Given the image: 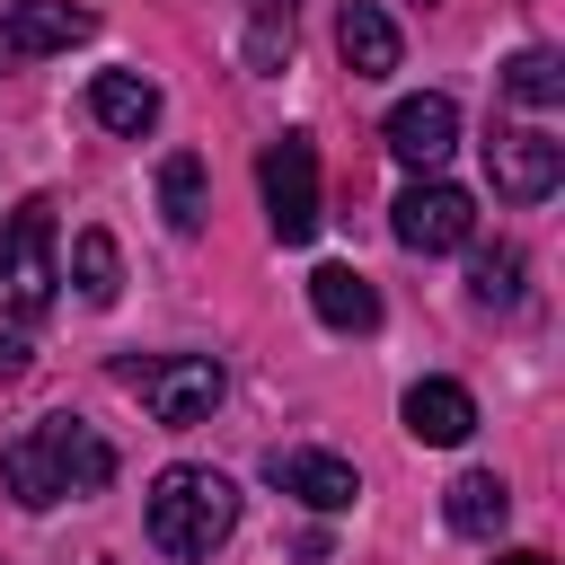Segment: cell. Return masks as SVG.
<instances>
[{"mask_svg":"<svg viewBox=\"0 0 565 565\" xmlns=\"http://www.w3.org/2000/svg\"><path fill=\"white\" fill-rule=\"evenodd\" d=\"M380 132H388V150H397L406 168H424V177H433V168L459 150V106H450L441 88H424V97H397Z\"/></svg>","mask_w":565,"mask_h":565,"instance_id":"9c48e42d","label":"cell"},{"mask_svg":"<svg viewBox=\"0 0 565 565\" xmlns=\"http://www.w3.org/2000/svg\"><path fill=\"white\" fill-rule=\"evenodd\" d=\"M159 212H168L177 238L203 230V159H194V150H168V159H159Z\"/></svg>","mask_w":565,"mask_h":565,"instance_id":"e0dca14e","label":"cell"},{"mask_svg":"<svg viewBox=\"0 0 565 565\" xmlns=\"http://www.w3.org/2000/svg\"><path fill=\"white\" fill-rule=\"evenodd\" d=\"M335 53H344L353 79H388L397 71V18L380 0H344L335 9Z\"/></svg>","mask_w":565,"mask_h":565,"instance_id":"8fae6325","label":"cell"},{"mask_svg":"<svg viewBox=\"0 0 565 565\" xmlns=\"http://www.w3.org/2000/svg\"><path fill=\"white\" fill-rule=\"evenodd\" d=\"M53 282H62V265H53V203L26 194L0 221V309L9 318H44L53 309Z\"/></svg>","mask_w":565,"mask_h":565,"instance_id":"3957f363","label":"cell"},{"mask_svg":"<svg viewBox=\"0 0 565 565\" xmlns=\"http://www.w3.org/2000/svg\"><path fill=\"white\" fill-rule=\"evenodd\" d=\"M71 282H79L88 309H115V291H124V256H115L106 230H79V238H71Z\"/></svg>","mask_w":565,"mask_h":565,"instance_id":"ac0fdd59","label":"cell"},{"mask_svg":"<svg viewBox=\"0 0 565 565\" xmlns=\"http://www.w3.org/2000/svg\"><path fill=\"white\" fill-rule=\"evenodd\" d=\"M71 44H88V9H71V0H9L0 9V53L9 62L71 53Z\"/></svg>","mask_w":565,"mask_h":565,"instance_id":"30bf717a","label":"cell"},{"mask_svg":"<svg viewBox=\"0 0 565 565\" xmlns=\"http://www.w3.org/2000/svg\"><path fill=\"white\" fill-rule=\"evenodd\" d=\"M388 230H397V247H415V256H450V247L477 238V203H468L450 177H415V185L388 203Z\"/></svg>","mask_w":565,"mask_h":565,"instance_id":"8992f818","label":"cell"},{"mask_svg":"<svg viewBox=\"0 0 565 565\" xmlns=\"http://www.w3.org/2000/svg\"><path fill=\"white\" fill-rule=\"evenodd\" d=\"M26 362H35V344H26V335H18V327H0V380H18V371H26Z\"/></svg>","mask_w":565,"mask_h":565,"instance_id":"44dd1931","label":"cell"},{"mask_svg":"<svg viewBox=\"0 0 565 565\" xmlns=\"http://www.w3.org/2000/svg\"><path fill=\"white\" fill-rule=\"evenodd\" d=\"M291 26H300V9L291 0H247V26H238V53H247V71H282L291 62Z\"/></svg>","mask_w":565,"mask_h":565,"instance_id":"2e32d148","label":"cell"},{"mask_svg":"<svg viewBox=\"0 0 565 565\" xmlns=\"http://www.w3.org/2000/svg\"><path fill=\"white\" fill-rule=\"evenodd\" d=\"M238 530V486L221 477V468H194V459H177V468H159L150 477V547L159 556H212L221 539Z\"/></svg>","mask_w":565,"mask_h":565,"instance_id":"7a4b0ae2","label":"cell"},{"mask_svg":"<svg viewBox=\"0 0 565 565\" xmlns=\"http://www.w3.org/2000/svg\"><path fill=\"white\" fill-rule=\"evenodd\" d=\"M397 415H406V433H415V441H433V450H459V441L477 433V397H468L459 380H415Z\"/></svg>","mask_w":565,"mask_h":565,"instance_id":"7c38bea8","label":"cell"},{"mask_svg":"<svg viewBox=\"0 0 565 565\" xmlns=\"http://www.w3.org/2000/svg\"><path fill=\"white\" fill-rule=\"evenodd\" d=\"M468 291H477V309H521V247H477V265H468Z\"/></svg>","mask_w":565,"mask_h":565,"instance_id":"ffe728a7","label":"cell"},{"mask_svg":"<svg viewBox=\"0 0 565 565\" xmlns=\"http://www.w3.org/2000/svg\"><path fill=\"white\" fill-rule=\"evenodd\" d=\"M256 185H265V221H274V238H282V247H309L318 221H327V212H318V150H309V132L265 141Z\"/></svg>","mask_w":565,"mask_h":565,"instance_id":"5b68a950","label":"cell"},{"mask_svg":"<svg viewBox=\"0 0 565 565\" xmlns=\"http://www.w3.org/2000/svg\"><path fill=\"white\" fill-rule=\"evenodd\" d=\"M115 380L168 424V433H185V424H203L212 406H221V362L212 353H150V362H115Z\"/></svg>","mask_w":565,"mask_h":565,"instance_id":"277c9868","label":"cell"},{"mask_svg":"<svg viewBox=\"0 0 565 565\" xmlns=\"http://www.w3.org/2000/svg\"><path fill=\"white\" fill-rule=\"evenodd\" d=\"M309 309H318L335 335H371V327H380V291H371V274H353V265H318V274H309Z\"/></svg>","mask_w":565,"mask_h":565,"instance_id":"4fadbf2b","label":"cell"},{"mask_svg":"<svg viewBox=\"0 0 565 565\" xmlns=\"http://www.w3.org/2000/svg\"><path fill=\"white\" fill-rule=\"evenodd\" d=\"M88 115H97L106 132L141 141V132L159 124V88H150L141 71H97V79H88Z\"/></svg>","mask_w":565,"mask_h":565,"instance_id":"5bb4252c","label":"cell"},{"mask_svg":"<svg viewBox=\"0 0 565 565\" xmlns=\"http://www.w3.org/2000/svg\"><path fill=\"white\" fill-rule=\"evenodd\" d=\"M265 486L309 512H353V494H362L353 459H335V450H265Z\"/></svg>","mask_w":565,"mask_h":565,"instance_id":"ba28073f","label":"cell"},{"mask_svg":"<svg viewBox=\"0 0 565 565\" xmlns=\"http://www.w3.org/2000/svg\"><path fill=\"white\" fill-rule=\"evenodd\" d=\"M494 565H547V556H539V547H512V556H494Z\"/></svg>","mask_w":565,"mask_h":565,"instance_id":"7402d4cb","label":"cell"},{"mask_svg":"<svg viewBox=\"0 0 565 565\" xmlns=\"http://www.w3.org/2000/svg\"><path fill=\"white\" fill-rule=\"evenodd\" d=\"M0 486H9L26 512H53L62 494H106V486H115V450H106L97 424L44 415V424H26V433L0 450Z\"/></svg>","mask_w":565,"mask_h":565,"instance_id":"6da1fadb","label":"cell"},{"mask_svg":"<svg viewBox=\"0 0 565 565\" xmlns=\"http://www.w3.org/2000/svg\"><path fill=\"white\" fill-rule=\"evenodd\" d=\"M503 97H512V106H565V62L539 53V44L512 53V62H503Z\"/></svg>","mask_w":565,"mask_h":565,"instance_id":"d6986e66","label":"cell"},{"mask_svg":"<svg viewBox=\"0 0 565 565\" xmlns=\"http://www.w3.org/2000/svg\"><path fill=\"white\" fill-rule=\"evenodd\" d=\"M486 177L503 203H547L565 185V141H547L539 124H503V132H486Z\"/></svg>","mask_w":565,"mask_h":565,"instance_id":"52a82bcc","label":"cell"},{"mask_svg":"<svg viewBox=\"0 0 565 565\" xmlns=\"http://www.w3.org/2000/svg\"><path fill=\"white\" fill-rule=\"evenodd\" d=\"M441 512H450V530H459V539H494V530L512 521V486H503L494 468H468V477H450Z\"/></svg>","mask_w":565,"mask_h":565,"instance_id":"9a60e30c","label":"cell"}]
</instances>
